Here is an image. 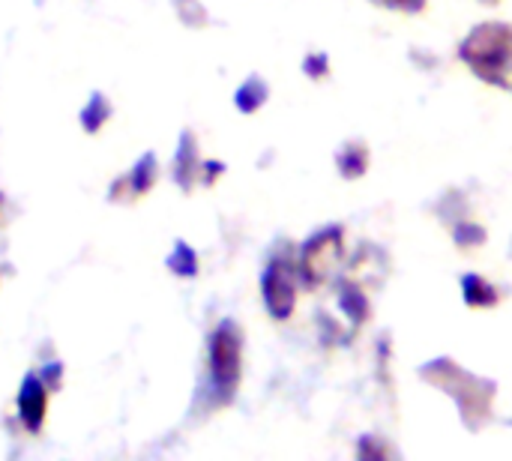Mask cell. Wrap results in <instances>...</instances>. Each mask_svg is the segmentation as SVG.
<instances>
[{"label": "cell", "instance_id": "6da1fadb", "mask_svg": "<svg viewBox=\"0 0 512 461\" xmlns=\"http://www.w3.org/2000/svg\"><path fill=\"white\" fill-rule=\"evenodd\" d=\"M462 60L489 84L512 90V27L510 24H483L465 45Z\"/></svg>", "mask_w": 512, "mask_h": 461}, {"label": "cell", "instance_id": "4fadbf2b", "mask_svg": "<svg viewBox=\"0 0 512 461\" xmlns=\"http://www.w3.org/2000/svg\"><path fill=\"white\" fill-rule=\"evenodd\" d=\"M366 162H369V153L363 147H348L339 156V168H342L345 177H360L366 171Z\"/></svg>", "mask_w": 512, "mask_h": 461}, {"label": "cell", "instance_id": "8fae6325", "mask_svg": "<svg viewBox=\"0 0 512 461\" xmlns=\"http://www.w3.org/2000/svg\"><path fill=\"white\" fill-rule=\"evenodd\" d=\"M264 99H267V87H264L261 78H249V81L237 90V105H240V111H255Z\"/></svg>", "mask_w": 512, "mask_h": 461}, {"label": "cell", "instance_id": "5bb4252c", "mask_svg": "<svg viewBox=\"0 0 512 461\" xmlns=\"http://www.w3.org/2000/svg\"><path fill=\"white\" fill-rule=\"evenodd\" d=\"M342 306H345V312H348L354 321H363V318H366V312H369L366 297H363L357 288H351V285H345V291H342Z\"/></svg>", "mask_w": 512, "mask_h": 461}, {"label": "cell", "instance_id": "e0dca14e", "mask_svg": "<svg viewBox=\"0 0 512 461\" xmlns=\"http://www.w3.org/2000/svg\"><path fill=\"white\" fill-rule=\"evenodd\" d=\"M324 69H327V60H324V57H309V60H306V72H309V75H318V72H324Z\"/></svg>", "mask_w": 512, "mask_h": 461}, {"label": "cell", "instance_id": "7c38bea8", "mask_svg": "<svg viewBox=\"0 0 512 461\" xmlns=\"http://www.w3.org/2000/svg\"><path fill=\"white\" fill-rule=\"evenodd\" d=\"M168 267H171L177 276H195V270H198V258H195V252H192L186 243H177V246H174V252H171V258H168Z\"/></svg>", "mask_w": 512, "mask_h": 461}, {"label": "cell", "instance_id": "8992f818", "mask_svg": "<svg viewBox=\"0 0 512 461\" xmlns=\"http://www.w3.org/2000/svg\"><path fill=\"white\" fill-rule=\"evenodd\" d=\"M45 381L39 375H27L21 381V390H18V417L21 423L27 426V432H39L42 423H45Z\"/></svg>", "mask_w": 512, "mask_h": 461}, {"label": "cell", "instance_id": "9c48e42d", "mask_svg": "<svg viewBox=\"0 0 512 461\" xmlns=\"http://www.w3.org/2000/svg\"><path fill=\"white\" fill-rule=\"evenodd\" d=\"M111 117V105H108V99L102 96V93H93V99L84 105V111H81V126L87 129V132H99L102 129V123Z\"/></svg>", "mask_w": 512, "mask_h": 461}, {"label": "cell", "instance_id": "ac0fdd59", "mask_svg": "<svg viewBox=\"0 0 512 461\" xmlns=\"http://www.w3.org/2000/svg\"><path fill=\"white\" fill-rule=\"evenodd\" d=\"M486 3H495V0H486Z\"/></svg>", "mask_w": 512, "mask_h": 461}, {"label": "cell", "instance_id": "5b68a950", "mask_svg": "<svg viewBox=\"0 0 512 461\" xmlns=\"http://www.w3.org/2000/svg\"><path fill=\"white\" fill-rule=\"evenodd\" d=\"M294 267L285 258H276L264 273V300L273 318L285 321L294 312Z\"/></svg>", "mask_w": 512, "mask_h": 461}, {"label": "cell", "instance_id": "9a60e30c", "mask_svg": "<svg viewBox=\"0 0 512 461\" xmlns=\"http://www.w3.org/2000/svg\"><path fill=\"white\" fill-rule=\"evenodd\" d=\"M60 375H63V366H60V363H48L45 372H42L45 387H48V390H57V387H60Z\"/></svg>", "mask_w": 512, "mask_h": 461}, {"label": "cell", "instance_id": "ba28073f", "mask_svg": "<svg viewBox=\"0 0 512 461\" xmlns=\"http://www.w3.org/2000/svg\"><path fill=\"white\" fill-rule=\"evenodd\" d=\"M153 183H156V156L147 153V156H141V162L129 171L126 189H129V195H144Z\"/></svg>", "mask_w": 512, "mask_h": 461}, {"label": "cell", "instance_id": "277c9868", "mask_svg": "<svg viewBox=\"0 0 512 461\" xmlns=\"http://www.w3.org/2000/svg\"><path fill=\"white\" fill-rule=\"evenodd\" d=\"M342 255V231L339 228H330L318 237H312L303 249V276L309 285H318L330 276V270L336 267Z\"/></svg>", "mask_w": 512, "mask_h": 461}, {"label": "cell", "instance_id": "52a82bcc", "mask_svg": "<svg viewBox=\"0 0 512 461\" xmlns=\"http://www.w3.org/2000/svg\"><path fill=\"white\" fill-rule=\"evenodd\" d=\"M198 174V156H195V141L192 135H183L180 150H177V165H174V177L183 189L192 186V177Z\"/></svg>", "mask_w": 512, "mask_h": 461}, {"label": "cell", "instance_id": "2e32d148", "mask_svg": "<svg viewBox=\"0 0 512 461\" xmlns=\"http://www.w3.org/2000/svg\"><path fill=\"white\" fill-rule=\"evenodd\" d=\"M378 3H384L390 9H405V12H417L426 6V0H378Z\"/></svg>", "mask_w": 512, "mask_h": 461}, {"label": "cell", "instance_id": "7a4b0ae2", "mask_svg": "<svg viewBox=\"0 0 512 461\" xmlns=\"http://www.w3.org/2000/svg\"><path fill=\"white\" fill-rule=\"evenodd\" d=\"M426 381L444 387L447 393H453L459 399V408H462V417L468 420L471 429H480L486 420H489V411H492V396H495V387L486 384V381H477L474 375L462 372L456 363L450 360H441V363H432L426 366L423 372Z\"/></svg>", "mask_w": 512, "mask_h": 461}, {"label": "cell", "instance_id": "30bf717a", "mask_svg": "<svg viewBox=\"0 0 512 461\" xmlns=\"http://www.w3.org/2000/svg\"><path fill=\"white\" fill-rule=\"evenodd\" d=\"M462 288H465V300H468L471 306H495V303H498L495 288L486 285L480 276H465Z\"/></svg>", "mask_w": 512, "mask_h": 461}, {"label": "cell", "instance_id": "3957f363", "mask_svg": "<svg viewBox=\"0 0 512 461\" xmlns=\"http://www.w3.org/2000/svg\"><path fill=\"white\" fill-rule=\"evenodd\" d=\"M243 336L234 321H222L210 336V396L213 405H228L240 387Z\"/></svg>", "mask_w": 512, "mask_h": 461}]
</instances>
